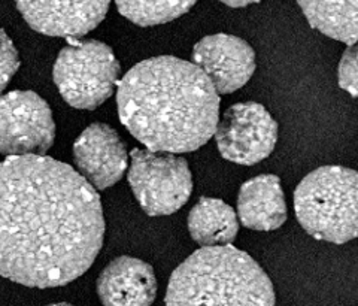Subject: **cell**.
<instances>
[{
    "label": "cell",
    "instance_id": "3957f363",
    "mask_svg": "<svg viewBox=\"0 0 358 306\" xmlns=\"http://www.w3.org/2000/svg\"><path fill=\"white\" fill-rule=\"evenodd\" d=\"M166 306H276L271 278L255 260L231 245L203 246L179 265Z\"/></svg>",
    "mask_w": 358,
    "mask_h": 306
},
{
    "label": "cell",
    "instance_id": "7a4b0ae2",
    "mask_svg": "<svg viewBox=\"0 0 358 306\" xmlns=\"http://www.w3.org/2000/svg\"><path fill=\"white\" fill-rule=\"evenodd\" d=\"M117 106L122 126L148 150L192 153L215 133L220 95L194 63L160 55L121 78Z\"/></svg>",
    "mask_w": 358,
    "mask_h": 306
},
{
    "label": "cell",
    "instance_id": "8fae6325",
    "mask_svg": "<svg viewBox=\"0 0 358 306\" xmlns=\"http://www.w3.org/2000/svg\"><path fill=\"white\" fill-rule=\"evenodd\" d=\"M73 162L80 175L94 188L106 190L124 175L129 153L114 129L103 123H94L76 138Z\"/></svg>",
    "mask_w": 358,
    "mask_h": 306
},
{
    "label": "cell",
    "instance_id": "52a82bcc",
    "mask_svg": "<svg viewBox=\"0 0 358 306\" xmlns=\"http://www.w3.org/2000/svg\"><path fill=\"white\" fill-rule=\"evenodd\" d=\"M55 139L51 108L35 92L0 96V154H45Z\"/></svg>",
    "mask_w": 358,
    "mask_h": 306
},
{
    "label": "cell",
    "instance_id": "e0dca14e",
    "mask_svg": "<svg viewBox=\"0 0 358 306\" xmlns=\"http://www.w3.org/2000/svg\"><path fill=\"white\" fill-rule=\"evenodd\" d=\"M338 81L342 90L358 97V42L350 43L342 54L338 71Z\"/></svg>",
    "mask_w": 358,
    "mask_h": 306
},
{
    "label": "cell",
    "instance_id": "ba28073f",
    "mask_svg": "<svg viewBox=\"0 0 358 306\" xmlns=\"http://www.w3.org/2000/svg\"><path fill=\"white\" fill-rule=\"evenodd\" d=\"M215 141L226 160L251 166L272 154L278 124L263 105L243 102L224 112L217 124Z\"/></svg>",
    "mask_w": 358,
    "mask_h": 306
},
{
    "label": "cell",
    "instance_id": "9a60e30c",
    "mask_svg": "<svg viewBox=\"0 0 358 306\" xmlns=\"http://www.w3.org/2000/svg\"><path fill=\"white\" fill-rule=\"evenodd\" d=\"M309 25L345 43L358 42V0H297Z\"/></svg>",
    "mask_w": 358,
    "mask_h": 306
},
{
    "label": "cell",
    "instance_id": "ac0fdd59",
    "mask_svg": "<svg viewBox=\"0 0 358 306\" xmlns=\"http://www.w3.org/2000/svg\"><path fill=\"white\" fill-rule=\"evenodd\" d=\"M20 64L21 62L14 42L3 29H0V93H3L10 79L17 74Z\"/></svg>",
    "mask_w": 358,
    "mask_h": 306
},
{
    "label": "cell",
    "instance_id": "2e32d148",
    "mask_svg": "<svg viewBox=\"0 0 358 306\" xmlns=\"http://www.w3.org/2000/svg\"><path fill=\"white\" fill-rule=\"evenodd\" d=\"M197 0H115L118 13L141 27L171 22L187 14Z\"/></svg>",
    "mask_w": 358,
    "mask_h": 306
},
{
    "label": "cell",
    "instance_id": "5b68a950",
    "mask_svg": "<svg viewBox=\"0 0 358 306\" xmlns=\"http://www.w3.org/2000/svg\"><path fill=\"white\" fill-rule=\"evenodd\" d=\"M54 63V83L62 97L76 109H96L114 95L120 63L109 45L71 38Z\"/></svg>",
    "mask_w": 358,
    "mask_h": 306
},
{
    "label": "cell",
    "instance_id": "7c38bea8",
    "mask_svg": "<svg viewBox=\"0 0 358 306\" xmlns=\"http://www.w3.org/2000/svg\"><path fill=\"white\" fill-rule=\"evenodd\" d=\"M97 294L103 306H151L157 296V278L151 265L121 256L100 272Z\"/></svg>",
    "mask_w": 358,
    "mask_h": 306
},
{
    "label": "cell",
    "instance_id": "4fadbf2b",
    "mask_svg": "<svg viewBox=\"0 0 358 306\" xmlns=\"http://www.w3.org/2000/svg\"><path fill=\"white\" fill-rule=\"evenodd\" d=\"M238 215L245 228L272 232L287 220V203L276 175H259L241 187Z\"/></svg>",
    "mask_w": 358,
    "mask_h": 306
},
{
    "label": "cell",
    "instance_id": "9c48e42d",
    "mask_svg": "<svg viewBox=\"0 0 358 306\" xmlns=\"http://www.w3.org/2000/svg\"><path fill=\"white\" fill-rule=\"evenodd\" d=\"M110 0H15L27 25L42 35L81 38L108 14Z\"/></svg>",
    "mask_w": 358,
    "mask_h": 306
},
{
    "label": "cell",
    "instance_id": "277c9868",
    "mask_svg": "<svg viewBox=\"0 0 358 306\" xmlns=\"http://www.w3.org/2000/svg\"><path fill=\"white\" fill-rule=\"evenodd\" d=\"M296 217L312 237L342 245L358 237V172L322 166L306 175L294 193Z\"/></svg>",
    "mask_w": 358,
    "mask_h": 306
},
{
    "label": "cell",
    "instance_id": "8992f818",
    "mask_svg": "<svg viewBox=\"0 0 358 306\" xmlns=\"http://www.w3.org/2000/svg\"><path fill=\"white\" fill-rule=\"evenodd\" d=\"M127 178L141 208L151 217L181 209L193 193L189 166L173 153L134 148Z\"/></svg>",
    "mask_w": 358,
    "mask_h": 306
},
{
    "label": "cell",
    "instance_id": "5bb4252c",
    "mask_svg": "<svg viewBox=\"0 0 358 306\" xmlns=\"http://www.w3.org/2000/svg\"><path fill=\"white\" fill-rule=\"evenodd\" d=\"M188 232L201 246L230 245L239 232L238 215L226 202L200 197L188 214Z\"/></svg>",
    "mask_w": 358,
    "mask_h": 306
},
{
    "label": "cell",
    "instance_id": "d6986e66",
    "mask_svg": "<svg viewBox=\"0 0 358 306\" xmlns=\"http://www.w3.org/2000/svg\"><path fill=\"white\" fill-rule=\"evenodd\" d=\"M218 2L227 5L230 8H245V6H250L254 4H259L262 0H218Z\"/></svg>",
    "mask_w": 358,
    "mask_h": 306
},
{
    "label": "cell",
    "instance_id": "30bf717a",
    "mask_svg": "<svg viewBox=\"0 0 358 306\" xmlns=\"http://www.w3.org/2000/svg\"><path fill=\"white\" fill-rule=\"evenodd\" d=\"M193 63L209 78L218 95H230L254 75L255 53L243 39L217 33L194 45Z\"/></svg>",
    "mask_w": 358,
    "mask_h": 306
},
{
    "label": "cell",
    "instance_id": "6da1fadb",
    "mask_svg": "<svg viewBox=\"0 0 358 306\" xmlns=\"http://www.w3.org/2000/svg\"><path fill=\"white\" fill-rule=\"evenodd\" d=\"M103 237L102 202L73 167L45 154L0 163V277L63 287L92 267Z\"/></svg>",
    "mask_w": 358,
    "mask_h": 306
},
{
    "label": "cell",
    "instance_id": "ffe728a7",
    "mask_svg": "<svg viewBox=\"0 0 358 306\" xmlns=\"http://www.w3.org/2000/svg\"><path fill=\"white\" fill-rule=\"evenodd\" d=\"M48 306H73L71 303H52V305H48Z\"/></svg>",
    "mask_w": 358,
    "mask_h": 306
}]
</instances>
